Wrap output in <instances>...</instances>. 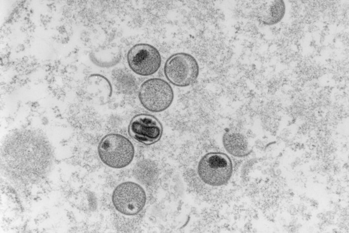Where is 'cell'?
Masks as SVG:
<instances>
[{
    "label": "cell",
    "mask_w": 349,
    "mask_h": 233,
    "mask_svg": "<svg viewBox=\"0 0 349 233\" xmlns=\"http://www.w3.org/2000/svg\"><path fill=\"white\" fill-rule=\"evenodd\" d=\"M128 133L138 142L150 145L160 140L163 134V126L154 115L140 113L135 115L131 120Z\"/></svg>",
    "instance_id": "obj_7"
},
{
    "label": "cell",
    "mask_w": 349,
    "mask_h": 233,
    "mask_svg": "<svg viewBox=\"0 0 349 233\" xmlns=\"http://www.w3.org/2000/svg\"><path fill=\"white\" fill-rule=\"evenodd\" d=\"M233 171L231 159L225 154L210 152L200 160L197 172L200 179L205 184L220 186L230 179Z\"/></svg>",
    "instance_id": "obj_4"
},
{
    "label": "cell",
    "mask_w": 349,
    "mask_h": 233,
    "mask_svg": "<svg viewBox=\"0 0 349 233\" xmlns=\"http://www.w3.org/2000/svg\"><path fill=\"white\" fill-rule=\"evenodd\" d=\"M222 142L226 151L234 157H244L251 152L248 140L242 134L226 132L223 136Z\"/></svg>",
    "instance_id": "obj_8"
},
{
    "label": "cell",
    "mask_w": 349,
    "mask_h": 233,
    "mask_svg": "<svg viewBox=\"0 0 349 233\" xmlns=\"http://www.w3.org/2000/svg\"><path fill=\"white\" fill-rule=\"evenodd\" d=\"M127 61L130 69L141 76H150L160 68L162 58L153 45L141 43L134 45L128 51Z\"/></svg>",
    "instance_id": "obj_6"
},
{
    "label": "cell",
    "mask_w": 349,
    "mask_h": 233,
    "mask_svg": "<svg viewBox=\"0 0 349 233\" xmlns=\"http://www.w3.org/2000/svg\"><path fill=\"white\" fill-rule=\"evenodd\" d=\"M164 74L167 80L177 87H187L196 81L199 68L196 59L185 52H178L171 55L166 61Z\"/></svg>",
    "instance_id": "obj_2"
},
{
    "label": "cell",
    "mask_w": 349,
    "mask_h": 233,
    "mask_svg": "<svg viewBox=\"0 0 349 233\" xmlns=\"http://www.w3.org/2000/svg\"><path fill=\"white\" fill-rule=\"evenodd\" d=\"M98 153L100 160L106 166L121 169L132 162L135 149L132 143L124 136L111 133L101 140L98 146Z\"/></svg>",
    "instance_id": "obj_1"
},
{
    "label": "cell",
    "mask_w": 349,
    "mask_h": 233,
    "mask_svg": "<svg viewBox=\"0 0 349 233\" xmlns=\"http://www.w3.org/2000/svg\"><path fill=\"white\" fill-rule=\"evenodd\" d=\"M286 7L282 0L268 2L261 8L257 16L259 21L268 25H273L280 21L285 13Z\"/></svg>",
    "instance_id": "obj_9"
},
{
    "label": "cell",
    "mask_w": 349,
    "mask_h": 233,
    "mask_svg": "<svg viewBox=\"0 0 349 233\" xmlns=\"http://www.w3.org/2000/svg\"><path fill=\"white\" fill-rule=\"evenodd\" d=\"M138 96L142 106L151 112L167 109L172 104L174 93L171 85L160 78L146 80L141 85Z\"/></svg>",
    "instance_id": "obj_3"
},
{
    "label": "cell",
    "mask_w": 349,
    "mask_h": 233,
    "mask_svg": "<svg viewBox=\"0 0 349 233\" xmlns=\"http://www.w3.org/2000/svg\"><path fill=\"white\" fill-rule=\"evenodd\" d=\"M112 200L115 209L126 215H135L144 208L147 196L144 189L133 182H125L114 189Z\"/></svg>",
    "instance_id": "obj_5"
},
{
    "label": "cell",
    "mask_w": 349,
    "mask_h": 233,
    "mask_svg": "<svg viewBox=\"0 0 349 233\" xmlns=\"http://www.w3.org/2000/svg\"><path fill=\"white\" fill-rule=\"evenodd\" d=\"M115 81L117 83V86L120 88V90L123 92L129 93L132 92L135 88L131 86L128 84L135 86V80H134V76L131 74L123 71L115 72Z\"/></svg>",
    "instance_id": "obj_11"
},
{
    "label": "cell",
    "mask_w": 349,
    "mask_h": 233,
    "mask_svg": "<svg viewBox=\"0 0 349 233\" xmlns=\"http://www.w3.org/2000/svg\"><path fill=\"white\" fill-rule=\"evenodd\" d=\"M121 53L114 47H105L91 53L90 59L96 65L109 68L116 65L121 59Z\"/></svg>",
    "instance_id": "obj_10"
}]
</instances>
